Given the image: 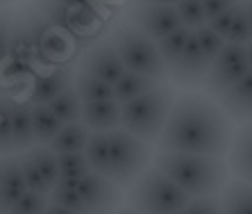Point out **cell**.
<instances>
[{
    "label": "cell",
    "mask_w": 252,
    "mask_h": 214,
    "mask_svg": "<svg viewBox=\"0 0 252 214\" xmlns=\"http://www.w3.org/2000/svg\"><path fill=\"white\" fill-rule=\"evenodd\" d=\"M25 191L28 187H25L23 173L18 169V157L16 155L0 157V214L9 212Z\"/></svg>",
    "instance_id": "9a60e30c"
},
{
    "label": "cell",
    "mask_w": 252,
    "mask_h": 214,
    "mask_svg": "<svg viewBox=\"0 0 252 214\" xmlns=\"http://www.w3.org/2000/svg\"><path fill=\"white\" fill-rule=\"evenodd\" d=\"M250 71L248 64V53L243 43H225L218 57L209 64L207 75L202 80L207 98H220L229 87H234L241 77Z\"/></svg>",
    "instance_id": "52a82bcc"
},
{
    "label": "cell",
    "mask_w": 252,
    "mask_h": 214,
    "mask_svg": "<svg viewBox=\"0 0 252 214\" xmlns=\"http://www.w3.org/2000/svg\"><path fill=\"white\" fill-rule=\"evenodd\" d=\"M2 94H5V87H2V84H0V96H2Z\"/></svg>",
    "instance_id": "f6af8a7d"
},
{
    "label": "cell",
    "mask_w": 252,
    "mask_h": 214,
    "mask_svg": "<svg viewBox=\"0 0 252 214\" xmlns=\"http://www.w3.org/2000/svg\"><path fill=\"white\" fill-rule=\"evenodd\" d=\"M173 7H175L177 16H180L182 28H187V30L193 32V30H198V28H202V25L207 23L205 12H202V2H200V0H177Z\"/></svg>",
    "instance_id": "f546056e"
},
{
    "label": "cell",
    "mask_w": 252,
    "mask_h": 214,
    "mask_svg": "<svg viewBox=\"0 0 252 214\" xmlns=\"http://www.w3.org/2000/svg\"><path fill=\"white\" fill-rule=\"evenodd\" d=\"M43 214H82V212H70V210H64V208H59V205L48 203V205H46V212H43Z\"/></svg>",
    "instance_id": "ab89813d"
},
{
    "label": "cell",
    "mask_w": 252,
    "mask_h": 214,
    "mask_svg": "<svg viewBox=\"0 0 252 214\" xmlns=\"http://www.w3.org/2000/svg\"><path fill=\"white\" fill-rule=\"evenodd\" d=\"M232 121L202 94L175 96L164 130L155 143L159 150L223 157L232 143Z\"/></svg>",
    "instance_id": "6da1fadb"
},
{
    "label": "cell",
    "mask_w": 252,
    "mask_h": 214,
    "mask_svg": "<svg viewBox=\"0 0 252 214\" xmlns=\"http://www.w3.org/2000/svg\"><path fill=\"white\" fill-rule=\"evenodd\" d=\"M207 69H209V64H207L205 55L198 48V41L191 32L180 57L173 62V66H168V77L182 87H200L207 75Z\"/></svg>",
    "instance_id": "8fae6325"
},
{
    "label": "cell",
    "mask_w": 252,
    "mask_h": 214,
    "mask_svg": "<svg viewBox=\"0 0 252 214\" xmlns=\"http://www.w3.org/2000/svg\"><path fill=\"white\" fill-rule=\"evenodd\" d=\"M191 198L155 167H148L127 189V205L141 214H170L187 208Z\"/></svg>",
    "instance_id": "5b68a950"
},
{
    "label": "cell",
    "mask_w": 252,
    "mask_h": 214,
    "mask_svg": "<svg viewBox=\"0 0 252 214\" xmlns=\"http://www.w3.org/2000/svg\"><path fill=\"white\" fill-rule=\"evenodd\" d=\"M48 203L59 205V208H64V210H70V212L87 214V208H84L82 198H80V194H77L75 189H59V187H53L50 194H48Z\"/></svg>",
    "instance_id": "d6a6232c"
},
{
    "label": "cell",
    "mask_w": 252,
    "mask_h": 214,
    "mask_svg": "<svg viewBox=\"0 0 252 214\" xmlns=\"http://www.w3.org/2000/svg\"><path fill=\"white\" fill-rule=\"evenodd\" d=\"M32 162H34L36 171L41 173L43 182H46L48 189H53L55 184L59 180V171H57V155L53 150L48 148V146H34V148L28 150Z\"/></svg>",
    "instance_id": "484cf974"
},
{
    "label": "cell",
    "mask_w": 252,
    "mask_h": 214,
    "mask_svg": "<svg viewBox=\"0 0 252 214\" xmlns=\"http://www.w3.org/2000/svg\"><path fill=\"white\" fill-rule=\"evenodd\" d=\"M9 30H12V12H2V9H0V62L7 60Z\"/></svg>",
    "instance_id": "74e56055"
},
{
    "label": "cell",
    "mask_w": 252,
    "mask_h": 214,
    "mask_svg": "<svg viewBox=\"0 0 252 214\" xmlns=\"http://www.w3.org/2000/svg\"><path fill=\"white\" fill-rule=\"evenodd\" d=\"M243 7H246L248 25H250V41H252V0H246V2H243Z\"/></svg>",
    "instance_id": "b9f144b4"
},
{
    "label": "cell",
    "mask_w": 252,
    "mask_h": 214,
    "mask_svg": "<svg viewBox=\"0 0 252 214\" xmlns=\"http://www.w3.org/2000/svg\"><path fill=\"white\" fill-rule=\"evenodd\" d=\"M57 155V171L59 178L82 180L91 169H89L84 153H55Z\"/></svg>",
    "instance_id": "f1b7e54d"
},
{
    "label": "cell",
    "mask_w": 252,
    "mask_h": 214,
    "mask_svg": "<svg viewBox=\"0 0 252 214\" xmlns=\"http://www.w3.org/2000/svg\"><path fill=\"white\" fill-rule=\"evenodd\" d=\"M80 71L89 73V75L98 77V80L114 87L118 82V77L125 73V66L121 64L112 43L102 41V43H95L91 50H87V55L82 57V64H80Z\"/></svg>",
    "instance_id": "7c38bea8"
},
{
    "label": "cell",
    "mask_w": 252,
    "mask_h": 214,
    "mask_svg": "<svg viewBox=\"0 0 252 214\" xmlns=\"http://www.w3.org/2000/svg\"><path fill=\"white\" fill-rule=\"evenodd\" d=\"M184 214H220V198L218 196H200L191 198L184 208Z\"/></svg>",
    "instance_id": "d590c367"
},
{
    "label": "cell",
    "mask_w": 252,
    "mask_h": 214,
    "mask_svg": "<svg viewBox=\"0 0 252 214\" xmlns=\"http://www.w3.org/2000/svg\"><path fill=\"white\" fill-rule=\"evenodd\" d=\"M173 103H175V91L166 87V84H157L148 94L121 105L118 128H123L125 132H129V135H134V137L143 139L148 143L157 142L161 130H164V123L168 119Z\"/></svg>",
    "instance_id": "3957f363"
},
{
    "label": "cell",
    "mask_w": 252,
    "mask_h": 214,
    "mask_svg": "<svg viewBox=\"0 0 252 214\" xmlns=\"http://www.w3.org/2000/svg\"><path fill=\"white\" fill-rule=\"evenodd\" d=\"M193 36H195V41H198V48L202 50V55H205L207 64H211V62L216 60L218 53H220L223 46L227 43L223 36H218L207 23L202 25V28H198V30H193Z\"/></svg>",
    "instance_id": "4dcf8cb0"
},
{
    "label": "cell",
    "mask_w": 252,
    "mask_h": 214,
    "mask_svg": "<svg viewBox=\"0 0 252 214\" xmlns=\"http://www.w3.org/2000/svg\"><path fill=\"white\" fill-rule=\"evenodd\" d=\"M48 205L46 194H34V191H25L23 196L16 201L12 210L7 214H43Z\"/></svg>",
    "instance_id": "836d02e7"
},
{
    "label": "cell",
    "mask_w": 252,
    "mask_h": 214,
    "mask_svg": "<svg viewBox=\"0 0 252 214\" xmlns=\"http://www.w3.org/2000/svg\"><path fill=\"white\" fill-rule=\"evenodd\" d=\"M0 157H2V155H0Z\"/></svg>",
    "instance_id": "681fc988"
},
{
    "label": "cell",
    "mask_w": 252,
    "mask_h": 214,
    "mask_svg": "<svg viewBox=\"0 0 252 214\" xmlns=\"http://www.w3.org/2000/svg\"><path fill=\"white\" fill-rule=\"evenodd\" d=\"M112 48L116 50L121 64L125 66V71L136 73V75L150 77L155 82H164L168 77L164 62L157 53L155 41H150L148 36H143L141 32H136L129 25H121L112 36Z\"/></svg>",
    "instance_id": "8992f818"
},
{
    "label": "cell",
    "mask_w": 252,
    "mask_h": 214,
    "mask_svg": "<svg viewBox=\"0 0 252 214\" xmlns=\"http://www.w3.org/2000/svg\"><path fill=\"white\" fill-rule=\"evenodd\" d=\"M73 89L77 91L82 103H98V101H112L114 98V87L102 82L98 77L89 75V73H77L73 77Z\"/></svg>",
    "instance_id": "cb8c5ba5"
},
{
    "label": "cell",
    "mask_w": 252,
    "mask_h": 214,
    "mask_svg": "<svg viewBox=\"0 0 252 214\" xmlns=\"http://www.w3.org/2000/svg\"><path fill=\"white\" fill-rule=\"evenodd\" d=\"M48 35V28L43 25L41 16L36 14H12V30H9V48H7V60L18 64L32 66V62L39 60L41 43Z\"/></svg>",
    "instance_id": "ba28073f"
},
{
    "label": "cell",
    "mask_w": 252,
    "mask_h": 214,
    "mask_svg": "<svg viewBox=\"0 0 252 214\" xmlns=\"http://www.w3.org/2000/svg\"><path fill=\"white\" fill-rule=\"evenodd\" d=\"M227 169L236 180L252 184V123H243L232 135V143L227 150Z\"/></svg>",
    "instance_id": "5bb4252c"
},
{
    "label": "cell",
    "mask_w": 252,
    "mask_h": 214,
    "mask_svg": "<svg viewBox=\"0 0 252 214\" xmlns=\"http://www.w3.org/2000/svg\"><path fill=\"white\" fill-rule=\"evenodd\" d=\"M30 119H32V135H34V143L39 146H48L53 142V137L59 132L62 123L59 119L50 112L48 105H32L30 107Z\"/></svg>",
    "instance_id": "44dd1931"
},
{
    "label": "cell",
    "mask_w": 252,
    "mask_h": 214,
    "mask_svg": "<svg viewBox=\"0 0 252 214\" xmlns=\"http://www.w3.org/2000/svg\"><path fill=\"white\" fill-rule=\"evenodd\" d=\"M77 194L82 198L87 214H114L123 201V191L107 176L89 171L80 182H77Z\"/></svg>",
    "instance_id": "30bf717a"
},
{
    "label": "cell",
    "mask_w": 252,
    "mask_h": 214,
    "mask_svg": "<svg viewBox=\"0 0 252 214\" xmlns=\"http://www.w3.org/2000/svg\"><path fill=\"white\" fill-rule=\"evenodd\" d=\"M30 103L16 101L12 114V155L34 148V135H32V119H30Z\"/></svg>",
    "instance_id": "ac0fdd59"
},
{
    "label": "cell",
    "mask_w": 252,
    "mask_h": 214,
    "mask_svg": "<svg viewBox=\"0 0 252 214\" xmlns=\"http://www.w3.org/2000/svg\"><path fill=\"white\" fill-rule=\"evenodd\" d=\"M18 157V169H21V173H23V180H25V187H28V191H34V194H50V189L46 187V182H43L41 173L36 171L34 162H32V157H30L28 150H23V153H16Z\"/></svg>",
    "instance_id": "1f68e13d"
},
{
    "label": "cell",
    "mask_w": 252,
    "mask_h": 214,
    "mask_svg": "<svg viewBox=\"0 0 252 214\" xmlns=\"http://www.w3.org/2000/svg\"><path fill=\"white\" fill-rule=\"evenodd\" d=\"M114 214H141V212H136L134 208H129V205H127V208H123V210H116Z\"/></svg>",
    "instance_id": "7bdbcfd3"
},
{
    "label": "cell",
    "mask_w": 252,
    "mask_h": 214,
    "mask_svg": "<svg viewBox=\"0 0 252 214\" xmlns=\"http://www.w3.org/2000/svg\"><path fill=\"white\" fill-rule=\"evenodd\" d=\"M189 35H191V30L177 28L175 32H170L168 36H164V39H159V41L155 43L159 57H161V62H164V66H166V71H168V66H173V62H175L177 57H180V53L184 50Z\"/></svg>",
    "instance_id": "4316f807"
},
{
    "label": "cell",
    "mask_w": 252,
    "mask_h": 214,
    "mask_svg": "<svg viewBox=\"0 0 252 214\" xmlns=\"http://www.w3.org/2000/svg\"><path fill=\"white\" fill-rule=\"evenodd\" d=\"M229 121L252 123V73L248 71L234 87H229L216 103Z\"/></svg>",
    "instance_id": "4fadbf2b"
},
{
    "label": "cell",
    "mask_w": 252,
    "mask_h": 214,
    "mask_svg": "<svg viewBox=\"0 0 252 214\" xmlns=\"http://www.w3.org/2000/svg\"><path fill=\"white\" fill-rule=\"evenodd\" d=\"M246 53H248V64L252 66V41L246 43Z\"/></svg>",
    "instance_id": "ee69618b"
},
{
    "label": "cell",
    "mask_w": 252,
    "mask_h": 214,
    "mask_svg": "<svg viewBox=\"0 0 252 214\" xmlns=\"http://www.w3.org/2000/svg\"><path fill=\"white\" fill-rule=\"evenodd\" d=\"M136 5H175L177 0H132Z\"/></svg>",
    "instance_id": "60d3db41"
},
{
    "label": "cell",
    "mask_w": 252,
    "mask_h": 214,
    "mask_svg": "<svg viewBox=\"0 0 252 214\" xmlns=\"http://www.w3.org/2000/svg\"><path fill=\"white\" fill-rule=\"evenodd\" d=\"M73 71L70 69H55L48 75L34 77V82L30 87V105H48L50 101H55L59 94H64L66 89L73 87Z\"/></svg>",
    "instance_id": "2e32d148"
},
{
    "label": "cell",
    "mask_w": 252,
    "mask_h": 214,
    "mask_svg": "<svg viewBox=\"0 0 252 214\" xmlns=\"http://www.w3.org/2000/svg\"><path fill=\"white\" fill-rule=\"evenodd\" d=\"M5 2H9V0H0V7H2V5H5Z\"/></svg>",
    "instance_id": "bcb514c9"
},
{
    "label": "cell",
    "mask_w": 252,
    "mask_h": 214,
    "mask_svg": "<svg viewBox=\"0 0 252 214\" xmlns=\"http://www.w3.org/2000/svg\"><path fill=\"white\" fill-rule=\"evenodd\" d=\"M250 73H252V66H250Z\"/></svg>",
    "instance_id": "c3c4849f"
},
{
    "label": "cell",
    "mask_w": 252,
    "mask_h": 214,
    "mask_svg": "<svg viewBox=\"0 0 252 214\" xmlns=\"http://www.w3.org/2000/svg\"><path fill=\"white\" fill-rule=\"evenodd\" d=\"M220 214H252V184L243 180H234L223 187Z\"/></svg>",
    "instance_id": "d6986e66"
},
{
    "label": "cell",
    "mask_w": 252,
    "mask_h": 214,
    "mask_svg": "<svg viewBox=\"0 0 252 214\" xmlns=\"http://www.w3.org/2000/svg\"><path fill=\"white\" fill-rule=\"evenodd\" d=\"M227 41L229 43H243V46L250 43V25H248V16H246L243 0H241L239 7H236V14H234V21H232V28H229Z\"/></svg>",
    "instance_id": "e575fe53"
},
{
    "label": "cell",
    "mask_w": 252,
    "mask_h": 214,
    "mask_svg": "<svg viewBox=\"0 0 252 214\" xmlns=\"http://www.w3.org/2000/svg\"><path fill=\"white\" fill-rule=\"evenodd\" d=\"M153 167L180 187L189 198L218 196L229 180V169L223 157L189 155L159 150L153 157Z\"/></svg>",
    "instance_id": "7a4b0ae2"
},
{
    "label": "cell",
    "mask_w": 252,
    "mask_h": 214,
    "mask_svg": "<svg viewBox=\"0 0 252 214\" xmlns=\"http://www.w3.org/2000/svg\"><path fill=\"white\" fill-rule=\"evenodd\" d=\"M80 121L87 125L89 132H109L121 123V105L114 98L98 103H82Z\"/></svg>",
    "instance_id": "e0dca14e"
},
{
    "label": "cell",
    "mask_w": 252,
    "mask_h": 214,
    "mask_svg": "<svg viewBox=\"0 0 252 214\" xmlns=\"http://www.w3.org/2000/svg\"><path fill=\"white\" fill-rule=\"evenodd\" d=\"M48 107H50V112L57 116L62 125L75 123V121H80V114H82V101H80V96H77V91L73 87L66 89L64 94H59L55 101L48 103Z\"/></svg>",
    "instance_id": "d4e9b609"
},
{
    "label": "cell",
    "mask_w": 252,
    "mask_h": 214,
    "mask_svg": "<svg viewBox=\"0 0 252 214\" xmlns=\"http://www.w3.org/2000/svg\"><path fill=\"white\" fill-rule=\"evenodd\" d=\"M107 139H109V173H107V178L121 191L129 189L141 173L150 167V162L155 157L153 143L129 135L123 128L109 130Z\"/></svg>",
    "instance_id": "277c9868"
},
{
    "label": "cell",
    "mask_w": 252,
    "mask_h": 214,
    "mask_svg": "<svg viewBox=\"0 0 252 214\" xmlns=\"http://www.w3.org/2000/svg\"><path fill=\"white\" fill-rule=\"evenodd\" d=\"M16 98L9 94L0 96V155H12V114Z\"/></svg>",
    "instance_id": "83f0119b"
},
{
    "label": "cell",
    "mask_w": 252,
    "mask_h": 214,
    "mask_svg": "<svg viewBox=\"0 0 252 214\" xmlns=\"http://www.w3.org/2000/svg\"><path fill=\"white\" fill-rule=\"evenodd\" d=\"M159 82L150 80V77H143V75H136V73H129L125 71L123 75L118 77V82L114 84V101L118 105H125V103L134 101L139 96L148 94L150 89H155Z\"/></svg>",
    "instance_id": "603a6c76"
},
{
    "label": "cell",
    "mask_w": 252,
    "mask_h": 214,
    "mask_svg": "<svg viewBox=\"0 0 252 214\" xmlns=\"http://www.w3.org/2000/svg\"><path fill=\"white\" fill-rule=\"evenodd\" d=\"M200 2H202V12H205V18H207V21H211L214 16L223 14L225 9L234 7L236 2H241V0H200Z\"/></svg>",
    "instance_id": "f35d334b"
},
{
    "label": "cell",
    "mask_w": 252,
    "mask_h": 214,
    "mask_svg": "<svg viewBox=\"0 0 252 214\" xmlns=\"http://www.w3.org/2000/svg\"><path fill=\"white\" fill-rule=\"evenodd\" d=\"M84 160L94 173H100V176L109 173V139H107V132H89L87 146H84Z\"/></svg>",
    "instance_id": "7402d4cb"
},
{
    "label": "cell",
    "mask_w": 252,
    "mask_h": 214,
    "mask_svg": "<svg viewBox=\"0 0 252 214\" xmlns=\"http://www.w3.org/2000/svg\"><path fill=\"white\" fill-rule=\"evenodd\" d=\"M127 25L155 43L182 28L173 5H132L127 9Z\"/></svg>",
    "instance_id": "9c48e42d"
},
{
    "label": "cell",
    "mask_w": 252,
    "mask_h": 214,
    "mask_svg": "<svg viewBox=\"0 0 252 214\" xmlns=\"http://www.w3.org/2000/svg\"><path fill=\"white\" fill-rule=\"evenodd\" d=\"M87 137H89V130L82 121L66 123L59 128V132L53 137V142L48 143V148L53 153H84Z\"/></svg>",
    "instance_id": "ffe728a7"
},
{
    "label": "cell",
    "mask_w": 252,
    "mask_h": 214,
    "mask_svg": "<svg viewBox=\"0 0 252 214\" xmlns=\"http://www.w3.org/2000/svg\"><path fill=\"white\" fill-rule=\"evenodd\" d=\"M236 7H239V2H236L234 7H229V9H225L223 14H218V16H214V18H211V21H207V25H209V28H211V30H214V32H216L218 36H223L225 41H227L229 28H232V21H234Z\"/></svg>",
    "instance_id": "8d00e7d4"
},
{
    "label": "cell",
    "mask_w": 252,
    "mask_h": 214,
    "mask_svg": "<svg viewBox=\"0 0 252 214\" xmlns=\"http://www.w3.org/2000/svg\"><path fill=\"white\" fill-rule=\"evenodd\" d=\"M170 214H184V210H180V212H170Z\"/></svg>",
    "instance_id": "7dc6e473"
}]
</instances>
